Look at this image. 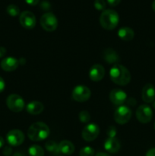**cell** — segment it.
<instances>
[{
	"label": "cell",
	"mask_w": 155,
	"mask_h": 156,
	"mask_svg": "<svg viewBox=\"0 0 155 156\" xmlns=\"http://www.w3.org/2000/svg\"><path fill=\"white\" fill-rule=\"evenodd\" d=\"M109 77L115 84L124 86L130 82L131 73L124 66L115 64L110 69Z\"/></svg>",
	"instance_id": "obj_1"
},
{
	"label": "cell",
	"mask_w": 155,
	"mask_h": 156,
	"mask_svg": "<svg viewBox=\"0 0 155 156\" xmlns=\"http://www.w3.org/2000/svg\"><path fill=\"white\" fill-rule=\"evenodd\" d=\"M50 128L43 122H36L29 127L27 136L32 141L39 142L44 140L50 135Z\"/></svg>",
	"instance_id": "obj_2"
},
{
	"label": "cell",
	"mask_w": 155,
	"mask_h": 156,
	"mask_svg": "<svg viewBox=\"0 0 155 156\" xmlns=\"http://www.w3.org/2000/svg\"><path fill=\"white\" fill-rule=\"evenodd\" d=\"M119 21L118 13L112 9L103 11L100 17V25L106 30H113L117 27Z\"/></svg>",
	"instance_id": "obj_3"
},
{
	"label": "cell",
	"mask_w": 155,
	"mask_h": 156,
	"mask_svg": "<svg viewBox=\"0 0 155 156\" xmlns=\"http://www.w3.org/2000/svg\"><path fill=\"white\" fill-rule=\"evenodd\" d=\"M40 24L46 31H54L58 27L57 18L52 12H46L41 16Z\"/></svg>",
	"instance_id": "obj_4"
},
{
	"label": "cell",
	"mask_w": 155,
	"mask_h": 156,
	"mask_svg": "<svg viewBox=\"0 0 155 156\" xmlns=\"http://www.w3.org/2000/svg\"><path fill=\"white\" fill-rule=\"evenodd\" d=\"M132 117V111L127 106L119 107L114 112V120L119 124H126L130 120Z\"/></svg>",
	"instance_id": "obj_5"
},
{
	"label": "cell",
	"mask_w": 155,
	"mask_h": 156,
	"mask_svg": "<svg viewBox=\"0 0 155 156\" xmlns=\"http://www.w3.org/2000/svg\"><path fill=\"white\" fill-rule=\"evenodd\" d=\"M6 105L9 110L13 112H21L24 108V101L18 94H12L6 99Z\"/></svg>",
	"instance_id": "obj_6"
},
{
	"label": "cell",
	"mask_w": 155,
	"mask_h": 156,
	"mask_svg": "<svg viewBox=\"0 0 155 156\" xmlns=\"http://www.w3.org/2000/svg\"><path fill=\"white\" fill-rule=\"evenodd\" d=\"M91 90L85 85H77L73 89L71 98L77 102L87 101L91 98Z\"/></svg>",
	"instance_id": "obj_7"
},
{
	"label": "cell",
	"mask_w": 155,
	"mask_h": 156,
	"mask_svg": "<svg viewBox=\"0 0 155 156\" xmlns=\"http://www.w3.org/2000/svg\"><path fill=\"white\" fill-rule=\"evenodd\" d=\"M100 133V128L96 123H89L82 130V138L87 142H92L97 138Z\"/></svg>",
	"instance_id": "obj_8"
},
{
	"label": "cell",
	"mask_w": 155,
	"mask_h": 156,
	"mask_svg": "<svg viewBox=\"0 0 155 156\" xmlns=\"http://www.w3.org/2000/svg\"><path fill=\"white\" fill-rule=\"evenodd\" d=\"M136 117L140 123H147L152 120L153 111L148 105H140L136 111Z\"/></svg>",
	"instance_id": "obj_9"
},
{
	"label": "cell",
	"mask_w": 155,
	"mask_h": 156,
	"mask_svg": "<svg viewBox=\"0 0 155 156\" xmlns=\"http://www.w3.org/2000/svg\"><path fill=\"white\" fill-rule=\"evenodd\" d=\"M20 24L26 29H33L36 25V17L33 12L30 11H24L20 15Z\"/></svg>",
	"instance_id": "obj_10"
},
{
	"label": "cell",
	"mask_w": 155,
	"mask_h": 156,
	"mask_svg": "<svg viewBox=\"0 0 155 156\" xmlns=\"http://www.w3.org/2000/svg\"><path fill=\"white\" fill-rule=\"evenodd\" d=\"M8 143L12 146H18L24 141V134L19 129H12L6 136Z\"/></svg>",
	"instance_id": "obj_11"
},
{
	"label": "cell",
	"mask_w": 155,
	"mask_h": 156,
	"mask_svg": "<svg viewBox=\"0 0 155 156\" xmlns=\"http://www.w3.org/2000/svg\"><path fill=\"white\" fill-rule=\"evenodd\" d=\"M109 99L113 105L121 106L126 102L127 99V94L122 90L115 88L112 90L109 93Z\"/></svg>",
	"instance_id": "obj_12"
},
{
	"label": "cell",
	"mask_w": 155,
	"mask_h": 156,
	"mask_svg": "<svg viewBox=\"0 0 155 156\" xmlns=\"http://www.w3.org/2000/svg\"><path fill=\"white\" fill-rule=\"evenodd\" d=\"M105 76V69L100 64H95L91 66L89 71V77L94 82L102 80Z\"/></svg>",
	"instance_id": "obj_13"
},
{
	"label": "cell",
	"mask_w": 155,
	"mask_h": 156,
	"mask_svg": "<svg viewBox=\"0 0 155 156\" xmlns=\"http://www.w3.org/2000/svg\"><path fill=\"white\" fill-rule=\"evenodd\" d=\"M142 100L146 103H152L155 100V88L152 84H147L144 86L141 92Z\"/></svg>",
	"instance_id": "obj_14"
},
{
	"label": "cell",
	"mask_w": 155,
	"mask_h": 156,
	"mask_svg": "<svg viewBox=\"0 0 155 156\" xmlns=\"http://www.w3.org/2000/svg\"><path fill=\"white\" fill-rule=\"evenodd\" d=\"M103 59H104L105 62L109 64H117L119 62V56L116 53L115 50L112 48H106L105 49L102 53Z\"/></svg>",
	"instance_id": "obj_15"
},
{
	"label": "cell",
	"mask_w": 155,
	"mask_h": 156,
	"mask_svg": "<svg viewBox=\"0 0 155 156\" xmlns=\"http://www.w3.org/2000/svg\"><path fill=\"white\" fill-rule=\"evenodd\" d=\"M18 60L15 58L9 56V57L5 58L1 62V67L4 71L12 72L15 71L18 66Z\"/></svg>",
	"instance_id": "obj_16"
},
{
	"label": "cell",
	"mask_w": 155,
	"mask_h": 156,
	"mask_svg": "<svg viewBox=\"0 0 155 156\" xmlns=\"http://www.w3.org/2000/svg\"><path fill=\"white\" fill-rule=\"evenodd\" d=\"M120 146V142L115 137H109L104 143V149L109 153H116Z\"/></svg>",
	"instance_id": "obj_17"
},
{
	"label": "cell",
	"mask_w": 155,
	"mask_h": 156,
	"mask_svg": "<svg viewBox=\"0 0 155 156\" xmlns=\"http://www.w3.org/2000/svg\"><path fill=\"white\" fill-rule=\"evenodd\" d=\"M26 109H27V112L31 115H38L43 111L44 106L41 102L33 101L30 102L27 105Z\"/></svg>",
	"instance_id": "obj_18"
},
{
	"label": "cell",
	"mask_w": 155,
	"mask_h": 156,
	"mask_svg": "<svg viewBox=\"0 0 155 156\" xmlns=\"http://www.w3.org/2000/svg\"><path fill=\"white\" fill-rule=\"evenodd\" d=\"M74 144L68 140H62L59 144V152L64 154V155H70L74 153Z\"/></svg>",
	"instance_id": "obj_19"
},
{
	"label": "cell",
	"mask_w": 155,
	"mask_h": 156,
	"mask_svg": "<svg viewBox=\"0 0 155 156\" xmlns=\"http://www.w3.org/2000/svg\"><path fill=\"white\" fill-rule=\"evenodd\" d=\"M118 36L123 41H130L135 37V32L130 27H123L118 30Z\"/></svg>",
	"instance_id": "obj_20"
},
{
	"label": "cell",
	"mask_w": 155,
	"mask_h": 156,
	"mask_svg": "<svg viewBox=\"0 0 155 156\" xmlns=\"http://www.w3.org/2000/svg\"><path fill=\"white\" fill-rule=\"evenodd\" d=\"M30 156H44V150L38 145H33L28 149Z\"/></svg>",
	"instance_id": "obj_21"
},
{
	"label": "cell",
	"mask_w": 155,
	"mask_h": 156,
	"mask_svg": "<svg viewBox=\"0 0 155 156\" xmlns=\"http://www.w3.org/2000/svg\"><path fill=\"white\" fill-rule=\"evenodd\" d=\"M45 147L46 150H48L50 152L54 154H58L59 152V145L56 144V142L53 141V140H49L46 143Z\"/></svg>",
	"instance_id": "obj_22"
},
{
	"label": "cell",
	"mask_w": 155,
	"mask_h": 156,
	"mask_svg": "<svg viewBox=\"0 0 155 156\" xmlns=\"http://www.w3.org/2000/svg\"><path fill=\"white\" fill-rule=\"evenodd\" d=\"M6 10H7L8 14L12 17H15L20 14L19 8L15 5H9Z\"/></svg>",
	"instance_id": "obj_23"
},
{
	"label": "cell",
	"mask_w": 155,
	"mask_h": 156,
	"mask_svg": "<svg viewBox=\"0 0 155 156\" xmlns=\"http://www.w3.org/2000/svg\"><path fill=\"white\" fill-rule=\"evenodd\" d=\"M79 120L81 123H86L91 120V115H90L89 112L87 111H82L79 113Z\"/></svg>",
	"instance_id": "obj_24"
},
{
	"label": "cell",
	"mask_w": 155,
	"mask_h": 156,
	"mask_svg": "<svg viewBox=\"0 0 155 156\" xmlns=\"http://www.w3.org/2000/svg\"><path fill=\"white\" fill-rule=\"evenodd\" d=\"M79 155L80 156H94V150L93 148L90 147V146H85L81 149Z\"/></svg>",
	"instance_id": "obj_25"
},
{
	"label": "cell",
	"mask_w": 155,
	"mask_h": 156,
	"mask_svg": "<svg viewBox=\"0 0 155 156\" xmlns=\"http://www.w3.org/2000/svg\"><path fill=\"white\" fill-rule=\"evenodd\" d=\"M94 8L99 11H104L106 9V2L105 0H95L94 3Z\"/></svg>",
	"instance_id": "obj_26"
},
{
	"label": "cell",
	"mask_w": 155,
	"mask_h": 156,
	"mask_svg": "<svg viewBox=\"0 0 155 156\" xmlns=\"http://www.w3.org/2000/svg\"><path fill=\"white\" fill-rule=\"evenodd\" d=\"M116 129H115V126H111L108 128L107 129V135L109 136V137H115L116 135Z\"/></svg>",
	"instance_id": "obj_27"
},
{
	"label": "cell",
	"mask_w": 155,
	"mask_h": 156,
	"mask_svg": "<svg viewBox=\"0 0 155 156\" xmlns=\"http://www.w3.org/2000/svg\"><path fill=\"white\" fill-rule=\"evenodd\" d=\"M12 152V148L10 147V146H5V147L3 149L2 153L5 156L11 155Z\"/></svg>",
	"instance_id": "obj_28"
},
{
	"label": "cell",
	"mask_w": 155,
	"mask_h": 156,
	"mask_svg": "<svg viewBox=\"0 0 155 156\" xmlns=\"http://www.w3.org/2000/svg\"><path fill=\"white\" fill-rule=\"evenodd\" d=\"M40 7L42 8V9L43 10H49L51 8V5H50V2L48 1H43L42 3L40 5Z\"/></svg>",
	"instance_id": "obj_29"
},
{
	"label": "cell",
	"mask_w": 155,
	"mask_h": 156,
	"mask_svg": "<svg viewBox=\"0 0 155 156\" xmlns=\"http://www.w3.org/2000/svg\"><path fill=\"white\" fill-rule=\"evenodd\" d=\"M120 2H121V0H107L108 4L110 6H112V7L118 5L120 3Z\"/></svg>",
	"instance_id": "obj_30"
},
{
	"label": "cell",
	"mask_w": 155,
	"mask_h": 156,
	"mask_svg": "<svg viewBox=\"0 0 155 156\" xmlns=\"http://www.w3.org/2000/svg\"><path fill=\"white\" fill-rule=\"evenodd\" d=\"M5 88V81L3 80V79L2 77H0V93L4 91Z\"/></svg>",
	"instance_id": "obj_31"
},
{
	"label": "cell",
	"mask_w": 155,
	"mask_h": 156,
	"mask_svg": "<svg viewBox=\"0 0 155 156\" xmlns=\"http://www.w3.org/2000/svg\"><path fill=\"white\" fill-rule=\"evenodd\" d=\"M26 2L27 3L28 5H37L38 3H39L40 0H25Z\"/></svg>",
	"instance_id": "obj_32"
},
{
	"label": "cell",
	"mask_w": 155,
	"mask_h": 156,
	"mask_svg": "<svg viewBox=\"0 0 155 156\" xmlns=\"http://www.w3.org/2000/svg\"><path fill=\"white\" fill-rule=\"evenodd\" d=\"M145 156H155V148H152V149H149L146 153Z\"/></svg>",
	"instance_id": "obj_33"
},
{
	"label": "cell",
	"mask_w": 155,
	"mask_h": 156,
	"mask_svg": "<svg viewBox=\"0 0 155 156\" xmlns=\"http://www.w3.org/2000/svg\"><path fill=\"white\" fill-rule=\"evenodd\" d=\"M5 53H6L5 48L2 47H0V58L3 57V56L5 55Z\"/></svg>",
	"instance_id": "obj_34"
},
{
	"label": "cell",
	"mask_w": 155,
	"mask_h": 156,
	"mask_svg": "<svg viewBox=\"0 0 155 156\" xmlns=\"http://www.w3.org/2000/svg\"><path fill=\"white\" fill-rule=\"evenodd\" d=\"M4 144H5L4 139H3L2 136H0V149H1V148H2L3 146H4Z\"/></svg>",
	"instance_id": "obj_35"
},
{
	"label": "cell",
	"mask_w": 155,
	"mask_h": 156,
	"mask_svg": "<svg viewBox=\"0 0 155 156\" xmlns=\"http://www.w3.org/2000/svg\"><path fill=\"white\" fill-rule=\"evenodd\" d=\"M95 156H110V155L107 153H105V152H98V153L96 154Z\"/></svg>",
	"instance_id": "obj_36"
},
{
	"label": "cell",
	"mask_w": 155,
	"mask_h": 156,
	"mask_svg": "<svg viewBox=\"0 0 155 156\" xmlns=\"http://www.w3.org/2000/svg\"><path fill=\"white\" fill-rule=\"evenodd\" d=\"M13 156H24V155H23L21 153H20V152H16V153L14 154Z\"/></svg>",
	"instance_id": "obj_37"
},
{
	"label": "cell",
	"mask_w": 155,
	"mask_h": 156,
	"mask_svg": "<svg viewBox=\"0 0 155 156\" xmlns=\"http://www.w3.org/2000/svg\"><path fill=\"white\" fill-rule=\"evenodd\" d=\"M152 9H153V10L155 12V0L153 2V3H152Z\"/></svg>",
	"instance_id": "obj_38"
},
{
	"label": "cell",
	"mask_w": 155,
	"mask_h": 156,
	"mask_svg": "<svg viewBox=\"0 0 155 156\" xmlns=\"http://www.w3.org/2000/svg\"><path fill=\"white\" fill-rule=\"evenodd\" d=\"M153 108L155 109V101H153Z\"/></svg>",
	"instance_id": "obj_39"
},
{
	"label": "cell",
	"mask_w": 155,
	"mask_h": 156,
	"mask_svg": "<svg viewBox=\"0 0 155 156\" xmlns=\"http://www.w3.org/2000/svg\"><path fill=\"white\" fill-rule=\"evenodd\" d=\"M154 126V129H155V123H154V126Z\"/></svg>",
	"instance_id": "obj_40"
}]
</instances>
